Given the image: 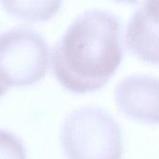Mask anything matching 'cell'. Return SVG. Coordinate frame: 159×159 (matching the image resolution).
<instances>
[{"instance_id":"cell-6","label":"cell","mask_w":159,"mask_h":159,"mask_svg":"<svg viewBox=\"0 0 159 159\" xmlns=\"http://www.w3.org/2000/svg\"><path fill=\"white\" fill-rule=\"evenodd\" d=\"M6 11L20 20L37 22L51 19L62 0H0Z\"/></svg>"},{"instance_id":"cell-1","label":"cell","mask_w":159,"mask_h":159,"mask_svg":"<svg viewBox=\"0 0 159 159\" xmlns=\"http://www.w3.org/2000/svg\"><path fill=\"white\" fill-rule=\"evenodd\" d=\"M124 57L123 25L114 14L87 10L68 27L54 46L53 72L66 90L75 94L102 88Z\"/></svg>"},{"instance_id":"cell-4","label":"cell","mask_w":159,"mask_h":159,"mask_svg":"<svg viewBox=\"0 0 159 159\" xmlns=\"http://www.w3.org/2000/svg\"><path fill=\"white\" fill-rule=\"evenodd\" d=\"M116 100L128 117L148 124L158 122V82L156 78L135 75L118 83Z\"/></svg>"},{"instance_id":"cell-3","label":"cell","mask_w":159,"mask_h":159,"mask_svg":"<svg viewBox=\"0 0 159 159\" xmlns=\"http://www.w3.org/2000/svg\"><path fill=\"white\" fill-rule=\"evenodd\" d=\"M48 48L41 35L15 28L0 35V75L8 86H29L46 75Z\"/></svg>"},{"instance_id":"cell-7","label":"cell","mask_w":159,"mask_h":159,"mask_svg":"<svg viewBox=\"0 0 159 159\" xmlns=\"http://www.w3.org/2000/svg\"><path fill=\"white\" fill-rule=\"evenodd\" d=\"M0 159H26L23 145L11 133L0 129Z\"/></svg>"},{"instance_id":"cell-8","label":"cell","mask_w":159,"mask_h":159,"mask_svg":"<svg viewBox=\"0 0 159 159\" xmlns=\"http://www.w3.org/2000/svg\"><path fill=\"white\" fill-rule=\"evenodd\" d=\"M8 87H9L8 84L5 82V80L0 75V98L7 93V90Z\"/></svg>"},{"instance_id":"cell-2","label":"cell","mask_w":159,"mask_h":159,"mask_svg":"<svg viewBox=\"0 0 159 159\" xmlns=\"http://www.w3.org/2000/svg\"><path fill=\"white\" fill-rule=\"evenodd\" d=\"M61 143L67 159H121L122 133L106 111L85 107L69 114L62 125Z\"/></svg>"},{"instance_id":"cell-5","label":"cell","mask_w":159,"mask_h":159,"mask_svg":"<svg viewBox=\"0 0 159 159\" xmlns=\"http://www.w3.org/2000/svg\"><path fill=\"white\" fill-rule=\"evenodd\" d=\"M128 50L139 59L158 63V0H146L132 17L126 34Z\"/></svg>"},{"instance_id":"cell-9","label":"cell","mask_w":159,"mask_h":159,"mask_svg":"<svg viewBox=\"0 0 159 159\" xmlns=\"http://www.w3.org/2000/svg\"><path fill=\"white\" fill-rule=\"evenodd\" d=\"M115 1L120 2V3H127V4H138L142 0H115Z\"/></svg>"}]
</instances>
